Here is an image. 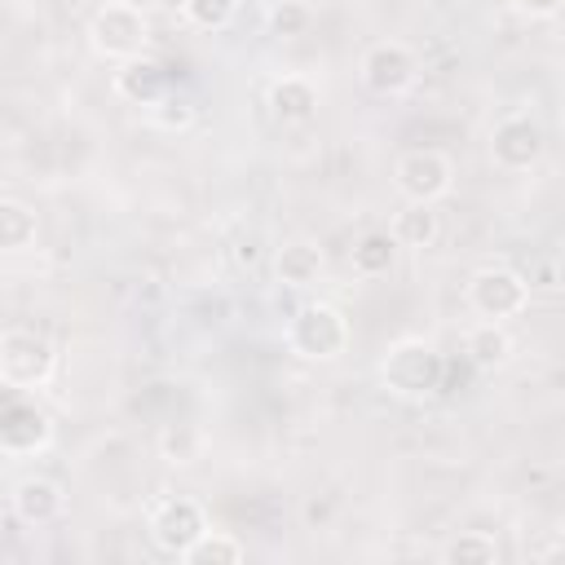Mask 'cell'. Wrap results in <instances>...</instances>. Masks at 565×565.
Here are the masks:
<instances>
[{"instance_id": "277c9868", "label": "cell", "mask_w": 565, "mask_h": 565, "mask_svg": "<svg viewBox=\"0 0 565 565\" xmlns=\"http://www.w3.org/2000/svg\"><path fill=\"white\" fill-rule=\"evenodd\" d=\"M57 371V353L49 344V335L31 331V327H9L0 331V384L13 393H35L53 380Z\"/></svg>"}, {"instance_id": "7c38bea8", "label": "cell", "mask_w": 565, "mask_h": 565, "mask_svg": "<svg viewBox=\"0 0 565 565\" xmlns=\"http://www.w3.org/2000/svg\"><path fill=\"white\" fill-rule=\"evenodd\" d=\"M265 106L278 124H309L322 106V88L309 75H278L265 93Z\"/></svg>"}, {"instance_id": "7402d4cb", "label": "cell", "mask_w": 565, "mask_h": 565, "mask_svg": "<svg viewBox=\"0 0 565 565\" xmlns=\"http://www.w3.org/2000/svg\"><path fill=\"white\" fill-rule=\"evenodd\" d=\"M243 0H181V18L194 31H225L238 18Z\"/></svg>"}, {"instance_id": "cb8c5ba5", "label": "cell", "mask_w": 565, "mask_h": 565, "mask_svg": "<svg viewBox=\"0 0 565 565\" xmlns=\"http://www.w3.org/2000/svg\"><path fill=\"white\" fill-rule=\"evenodd\" d=\"M521 18H534V22H547V18H556L561 9H565V0H508Z\"/></svg>"}, {"instance_id": "ac0fdd59", "label": "cell", "mask_w": 565, "mask_h": 565, "mask_svg": "<svg viewBox=\"0 0 565 565\" xmlns=\"http://www.w3.org/2000/svg\"><path fill=\"white\" fill-rule=\"evenodd\" d=\"M40 238V216L22 199H0V256L31 252Z\"/></svg>"}, {"instance_id": "7a4b0ae2", "label": "cell", "mask_w": 565, "mask_h": 565, "mask_svg": "<svg viewBox=\"0 0 565 565\" xmlns=\"http://www.w3.org/2000/svg\"><path fill=\"white\" fill-rule=\"evenodd\" d=\"M349 318L331 300H305L282 327V340L300 362H335L349 349Z\"/></svg>"}, {"instance_id": "8992f818", "label": "cell", "mask_w": 565, "mask_h": 565, "mask_svg": "<svg viewBox=\"0 0 565 565\" xmlns=\"http://www.w3.org/2000/svg\"><path fill=\"white\" fill-rule=\"evenodd\" d=\"M486 146H490V163L499 172L521 177V172L539 168V159L547 150V132H543V124H539L534 110H508V115L494 119Z\"/></svg>"}, {"instance_id": "8fae6325", "label": "cell", "mask_w": 565, "mask_h": 565, "mask_svg": "<svg viewBox=\"0 0 565 565\" xmlns=\"http://www.w3.org/2000/svg\"><path fill=\"white\" fill-rule=\"evenodd\" d=\"M9 508H13V516H18L22 525H31V530H44V525H53V521L62 516V508H66V494H62V486H57L53 477H40V472H31V477H22V481L13 486V494H9Z\"/></svg>"}, {"instance_id": "2e32d148", "label": "cell", "mask_w": 565, "mask_h": 565, "mask_svg": "<svg viewBox=\"0 0 565 565\" xmlns=\"http://www.w3.org/2000/svg\"><path fill=\"white\" fill-rule=\"evenodd\" d=\"M388 234H393V243H397V247H411V252L433 247V243L441 238V216H437V203H406V207L393 216Z\"/></svg>"}, {"instance_id": "5bb4252c", "label": "cell", "mask_w": 565, "mask_h": 565, "mask_svg": "<svg viewBox=\"0 0 565 565\" xmlns=\"http://www.w3.org/2000/svg\"><path fill=\"white\" fill-rule=\"evenodd\" d=\"M327 269V256L313 238H287L278 252H274V278L291 291H309Z\"/></svg>"}, {"instance_id": "52a82bcc", "label": "cell", "mask_w": 565, "mask_h": 565, "mask_svg": "<svg viewBox=\"0 0 565 565\" xmlns=\"http://www.w3.org/2000/svg\"><path fill=\"white\" fill-rule=\"evenodd\" d=\"M393 185L406 203H441L455 190V163L433 146L402 150L393 163Z\"/></svg>"}, {"instance_id": "5b68a950", "label": "cell", "mask_w": 565, "mask_h": 565, "mask_svg": "<svg viewBox=\"0 0 565 565\" xmlns=\"http://www.w3.org/2000/svg\"><path fill=\"white\" fill-rule=\"evenodd\" d=\"M463 300L481 322H512L530 309V282L512 265H481L472 269Z\"/></svg>"}, {"instance_id": "d4e9b609", "label": "cell", "mask_w": 565, "mask_h": 565, "mask_svg": "<svg viewBox=\"0 0 565 565\" xmlns=\"http://www.w3.org/2000/svg\"><path fill=\"white\" fill-rule=\"evenodd\" d=\"M159 4H163V9H181V0H159Z\"/></svg>"}, {"instance_id": "44dd1931", "label": "cell", "mask_w": 565, "mask_h": 565, "mask_svg": "<svg viewBox=\"0 0 565 565\" xmlns=\"http://www.w3.org/2000/svg\"><path fill=\"white\" fill-rule=\"evenodd\" d=\"M313 22H318V13H313V4H309V0H274V4H269V13H265L269 35H278V40L309 35V31H313Z\"/></svg>"}, {"instance_id": "d6986e66", "label": "cell", "mask_w": 565, "mask_h": 565, "mask_svg": "<svg viewBox=\"0 0 565 565\" xmlns=\"http://www.w3.org/2000/svg\"><path fill=\"white\" fill-rule=\"evenodd\" d=\"M243 556H247V547H243L230 530H212V525H207L177 561H185V565H238Z\"/></svg>"}, {"instance_id": "30bf717a", "label": "cell", "mask_w": 565, "mask_h": 565, "mask_svg": "<svg viewBox=\"0 0 565 565\" xmlns=\"http://www.w3.org/2000/svg\"><path fill=\"white\" fill-rule=\"evenodd\" d=\"M49 441H53V419L26 393H18L9 406H0V450H9V455H35Z\"/></svg>"}, {"instance_id": "6da1fadb", "label": "cell", "mask_w": 565, "mask_h": 565, "mask_svg": "<svg viewBox=\"0 0 565 565\" xmlns=\"http://www.w3.org/2000/svg\"><path fill=\"white\" fill-rule=\"evenodd\" d=\"M380 380L393 397H406V402H424L433 397L441 384H446V358L419 340V335H406V340H393L380 358Z\"/></svg>"}, {"instance_id": "4fadbf2b", "label": "cell", "mask_w": 565, "mask_h": 565, "mask_svg": "<svg viewBox=\"0 0 565 565\" xmlns=\"http://www.w3.org/2000/svg\"><path fill=\"white\" fill-rule=\"evenodd\" d=\"M115 93L128 102V106H154V102H163L168 93H172V84H168V71L154 62V57H132V62H119V71H115Z\"/></svg>"}, {"instance_id": "ffe728a7", "label": "cell", "mask_w": 565, "mask_h": 565, "mask_svg": "<svg viewBox=\"0 0 565 565\" xmlns=\"http://www.w3.org/2000/svg\"><path fill=\"white\" fill-rule=\"evenodd\" d=\"M503 552H499V539L486 534V530H459L446 547H441V561L446 565H494Z\"/></svg>"}, {"instance_id": "ba28073f", "label": "cell", "mask_w": 565, "mask_h": 565, "mask_svg": "<svg viewBox=\"0 0 565 565\" xmlns=\"http://www.w3.org/2000/svg\"><path fill=\"white\" fill-rule=\"evenodd\" d=\"M358 79L375 97H402L419 79V57L402 40H375V44H366V53L358 62Z\"/></svg>"}, {"instance_id": "9c48e42d", "label": "cell", "mask_w": 565, "mask_h": 565, "mask_svg": "<svg viewBox=\"0 0 565 565\" xmlns=\"http://www.w3.org/2000/svg\"><path fill=\"white\" fill-rule=\"evenodd\" d=\"M207 525H212V521H207V508H203L199 499H190V494H168L163 503H154V512H150V521H146L150 543H154L159 552H168V556H181Z\"/></svg>"}, {"instance_id": "e0dca14e", "label": "cell", "mask_w": 565, "mask_h": 565, "mask_svg": "<svg viewBox=\"0 0 565 565\" xmlns=\"http://www.w3.org/2000/svg\"><path fill=\"white\" fill-rule=\"evenodd\" d=\"M397 252H402V247L393 243L388 230H366V234L353 238V247H349V265H353L358 278H384V274H393Z\"/></svg>"}, {"instance_id": "603a6c76", "label": "cell", "mask_w": 565, "mask_h": 565, "mask_svg": "<svg viewBox=\"0 0 565 565\" xmlns=\"http://www.w3.org/2000/svg\"><path fill=\"white\" fill-rule=\"evenodd\" d=\"M150 119H154L159 128H168V132H185V128L194 124V102H190V97L168 93L163 102H154V106H150Z\"/></svg>"}, {"instance_id": "9a60e30c", "label": "cell", "mask_w": 565, "mask_h": 565, "mask_svg": "<svg viewBox=\"0 0 565 565\" xmlns=\"http://www.w3.org/2000/svg\"><path fill=\"white\" fill-rule=\"evenodd\" d=\"M463 353H468V362H472L477 371H499V366L512 362L516 344H512V335H508L503 322H477V327L463 335Z\"/></svg>"}, {"instance_id": "3957f363", "label": "cell", "mask_w": 565, "mask_h": 565, "mask_svg": "<svg viewBox=\"0 0 565 565\" xmlns=\"http://www.w3.org/2000/svg\"><path fill=\"white\" fill-rule=\"evenodd\" d=\"M88 44L106 62H132V57H141L146 44H150V18H146V9L132 4V0H106L88 18Z\"/></svg>"}]
</instances>
